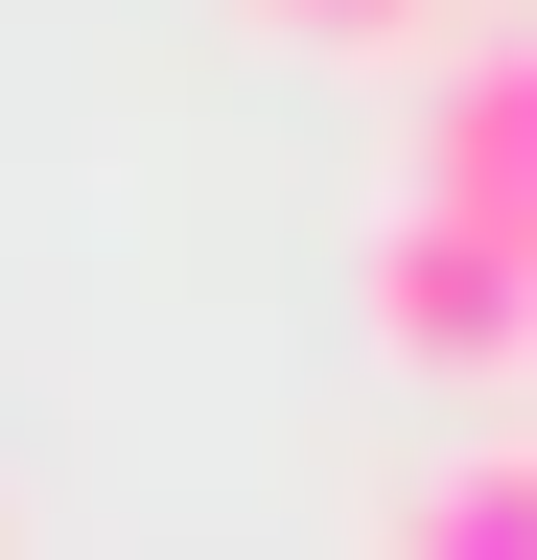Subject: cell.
<instances>
[{"mask_svg": "<svg viewBox=\"0 0 537 560\" xmlns=\"http://www.w3.org/2000/svg\"><path fill=\"white\" fill-rule=\"evenodd\" d=\"M397 210H444V234L537 257V0H514V24H467V47L421 70V140H397Z\"/></svg>", "mask_w": 537, "mask_h": 560, "instance_id": "6da1fadb", "label": "cell"}, {"mask_svg": "<svg viewBox=\"0 0 537 560\" xmlns=\"http://www.w3.org/2000/svg\"><path fill=\"white\" fill-rule=\"evenodd\" d=\"M351 304H374V350H397V374H444V397H491V374H537V257H491V234H444V210H374Z\"/></svg>", "mask_w": 537, "mask_h": 560, "instance_id": "7a4b0ae2", "label": "cell"}, {"mask_svg": "<svg viewBox=\"0 0 537 560\" xmlns=\"http://www.w3.org/2000/svg\"><path fill=\"white\" fill-rule=\"evenodd\" d=\"M374 537H397V560H537V420H467Z\"/></svg>", "mask_w": 537, "mask_h": 560, "instance_id": "3957f363", "label": "cell"}, {"mask_svg": "<svg viewBox=\"0 0 537 560\" xmlns=\"http://www.w3.org/2000/svg\"><path fill=\"white\" fill-rule=\"evenodd\" d=\"M257 47H397V70H444L467 47V0H234Z\"/></svg>", "mask_w": 537, "mask_h": 560, "instance_id": "277c9868", "label": "cell"}]
</instances>
